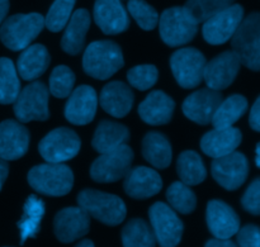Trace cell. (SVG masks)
Returning <instances> with one entry per match:
<instances>
[{"label":"cell","mask_w":260,"mask_h":247,"mask_svg":"<svg viewBox=\"0 0 260 247\" xmlns=\"http://www.w3.org/2000/svg\"><path fill=\"white\" fill-rule=\"evenodd\" d=\"M231 43L243 65L260 71V13H253L241 20Z\"/></svg>","instance_id":"6"},{"label":"cell","mask_w":260,"mask_h":247,"mask_svg":"<svg viewBox=\"0 0 260 247\" xmlns=\"http://www.w3.org/2000/svg\"><path fill=\"white\" fill-rule=\"evenodd\" d=\"M142 155L156 169H165L172 162V145L159 132H149L142 141Z\"/></svg>","instance_id":"28"},{"label":"cell","mask_w":260,"mask_h":247,"mask_svg":"<svg viewBox=\"0 0 260 247\" xmlns=\"http://www.w3.org/2000/svg\"><path fill=\"white\" fill-rule=\"evenodd\" d=\"M75 247H94V243L90 240H83L81 242H79Z\"/></svg>","instance_id":"46"},{"label":"cell","mask_w":260,"mask_h":247,"mask_svg":"<svg viewBox=\"0 0 260 247\" xmlns=\"http://www.w3.org/2000/svg\"><path fill=\"white\" fill-rule=\"evenodd\" d=\"M205 247H238L233 241L228 240H220V238H213L206 243Z\"/></svg>","instance_id":"43"},{"label":"cell","mask_w":260,"mask_h":247,"mask_svg":"<svg viewBox=\"0 0 260 247\" xmlns=\"http://www.w3.org/2000/svg\"><path fill=\"white\" fill-rule=\"evenodd\" d=\"M20 93V81L9 58H0V104H12Z\"/></svg>","instance_id":"33"},{"label":"cell","mask_w":260,"mask_h":247,"mask_svg":"<svg viewBox=\"0 0 260 247\" xmlns=\"http://www.w3.org/2000/svg\"><path fill=\"white\" fill-rule=\"evenodd\" d=\"M177 171L182 182L187 185H198L207 177V170L200 155L194 151H184L179 155Z\"/></svg>","instance_id":"31"},{"label":"cell","mask_w":260,"mask_h":247,"mask_svg":"<svg viewBox=\"0 0 260 247\" xmlns=\"http://www.w3.org/2000/svg\"><path fill=\"white\" fill-rule=\"evenodd\" d=\"M128 139L129 132L127 127L116 122L103 121L96 127L91 145L99 154H106L126 145Z\"/></svg>","instance_id":"27"},{"label":"cell","mask_w":260,"mask_h":247,"mask_svg":"<svg viewBox=\"0 0 260 247\" xmlns=\"http://www.w3.org/2000/svg\"><path fill=\"white\" fill-rule=\"evenodd\" d=\"M249 122H250L251 128L260 132V96L256 99V101L254 103L253 108H251Z\"/></svg>","instance_id":"42"},{"label":"cell","mask_w":260,"mask_h":247,"mask_svg":"<svg viewBox=\"0 0 260 247\" xmlns=\"http://www.w3.org/2000/svg\"><path fill=\"white\" fill-rule=\"evenodd\" d=\"M222 101V94L213 89H201L190 94L183 103V113L198 124L211 123L213 114Z\"/></svg>","instance_id":"17"},{"label":"cell","mask_w":260,"mask_h":247,"mask_svg":"<svg viewBox=\"0 0 260 247\" xmlns=\"http://www.w3.org/2000/svg\"><path fill=\"white\" fill-rule=\"evenodd\" d=\"M134 151L127 145L102 154L90 167V177L96 183H114L123 179L131 170Z\"/></svg>","instance_id":"7"},{"label":"cell","mask_w":260,"mask_h":247,"mask_svg":"<svg viewBox=\"0 0 260 247\" xmlns=\"http://www.w3.org/2000/svg\"><path fill=\"white\" fill-rule=\"evenodd\" d=\"M123 247H155L156 238L151 226L141 218L131 220L122 230Z\"/></svg>","instance_id":"32"},{"label":"cell","mask_w":260,"mask_h":247,"mask_svg":"<svg viewBox=\"0 0 260 247\" xmlns=\"http://www.w3.org/2000/svg\"><path fill=\"white\" fill-rule=\"evenodd\" d=\"M75 75L68 66H57L50 76V91L56 98H66L73 93Z\"/></svg>","instance_id":"38"},{"label":"cell","mask_w":260,"mask_h":247,"mask_svg":"<svg viewBox=\"0 0 260 247\" xmlns=\"http://www.w3.org/2000/svg\"><path fill=\"white\" fill-rule=\"evenodd\" d=\"M244 17L241 5L233 4L222 12L207 19L203 24L202 33L205 40L211 45H222L235 34Z\"/></svg>","instance_id":"12"},{"label":"cell","mask_w":260,"mask_h":247,"mask_svg":"<svg viewBox=\"0 0 260 247\" xmlns=\"http://www.w3.org/2000/svg\"><path fill=\"white\" fill-rule=\"evenodd\" d=\"M94 19L106 34H118L129 25L128 14L121 0H95Z\"/></svg>","instance_id":"20"},{"label":"cell","mask_w":260,"mask_h":247,"mask_svg":"<svg viewBox=\"0 0 260 247\" xmlns=\"http://www.w3.org/2000/svg\"><path fill=\"white\" fill-rule=\"evenodd\" d=\"M81 142L78 134L62 127L51 131L47 136L41 139L38 151L47 162L62 164L68 160L74 159L80 151Z\"/></svg>","instance_id":"9"},{"label":"cell","mask_w":260,"mask_h":247,"mask_svg":"<svg viewBox=\"0 0 260 247\" xmlns=\"http://www.w3.org/2000/svg\"><path fill=\"white\" fill-rule=\"evenodd\" d=\"M157 68L154 65L135 66L127 73L128 83L139 90H147L157 81Z\"/></svg>","instance_id":"39"},{"label":"cell","mask_w":260,"mask_h":247,"mask_svg":"<svg viewBox=\"0 0 260 247\" xmlns=\"http://www.w3.org/2000/svg\"><path fill=\"white\" fill-rule=\"evenodd\" d=\"M90 27V15L88 10L78 9L73 13L66 24L65 33L61 40V47L69 55H78L83 51L86 33Z\"/></svg>","instance_id":"25"},{"label":"cell","mask_w":260,"mask_h":247,"mask_svg":"<svg viewBox=\"0 0 260 247\" xmlns=\"http://www.w3.org/2000/svg\"><path fill=\"white\" fill-rule=\"evenodd\" d=\"M98 95L95 90L89 85H81L69 95L65 107V117L70 123L84 126L94 119Z\"/></svg>","instance_id":"16"},{"label":"cell","mask_w":260,"mask_h":247,"mask_svg":"<svg viewBox=\"0 0 260 247\" xmlns=\"http://www.w3.org/2000/svg\"><path fill=\"white\" fill-rule=\"evenodd\" d=\"M150 223L160 247H177L182 241L183 222L168 204L155 203L149 210Z\"/></svg>","instance_id":"10"},{"label":"cell","mask_w":260,"mask_h":247,"mask_svg":"<svg viewBox=\"0 0 260 247\" xmlns=\"http://www.w3.org/2000/svg\"><path fill=\"white\" fill-rule=\"evenodd\" d=\"M175 103L164 91H152L139 107V114L144 122L151 126L167 124L174 113Z\"/></svg>","instance_id":"24"},{"label":"cell","mask_w":260,"mask_h":247,"mask_svg":"<svg viewBox=\"0 0 260 247\" xmlns=\"http://www.w3.org/2000/svg\"><path fill=\"white\" fill-rule=\"evenodd\" d=\"M212 177L218 184L228 190H235L245 183L249 172L246 157L240 152H231L217 157L212 162Z\"/></svg>","instance_id":"13"},{"label":"cell","mask_w":260,"mask_h":247,"mask_svg":"<svg viewBox=\"0 0 260 247\" xmlns=\"http://www.w3.org/2000/svg\"><path fill=\"white\" fill-rule=\"evenodd\" d=\"M248 109V100L243 95H233L221 101L211 123L215 128H229L243 117Z\"/></svg>","instance_id":"30"},{"label":"cell","mask_w":260,"mask_h":247,"mask_svg":"<svg viewBox=\"0 0 260 247\" xmlns=\"http://www.w3.org/2000/svg\"><path fill=\"white\" fill-rule=\"evenodd\" d=\"M28 183L36 192L50 197H63L73 189L74 175L63 164L37 165L28 172Z\"/></svg>","instance_id":"3"},{"label":"cell","mask_w":260,"mask_h":247,"mask_svg":"<svg viewBox=\"0 0 260 247\" xmlns=\"http://www.w3.org/2000/svg\"><path fill=\"white\" fill-rule=\"evenodd\" d=\"M134 100L135 95L132 90L122 81H112L107 84L99 98L102 108L116 118L126 117L131 111Z\"/></svg>","instance_id":"22"},{"label":"cell","mask_w":260,"mask_h":247,"mask_svg":"<svg viewBox=\"0 0 260 247\" xmlns=\"http://www.w3.org/2000/svg\"><path fill=\"white\" fill-rule=\"evenodd\" d=\"M241 132L238 128H215L201 139V149L207 156L217 159L231 154L241 142Z\"/></svg>","instance_id":"23"},{"label":"cell","mask_w":260,"mask_h":247,"mask_svg":"<svg viewBox=\"0 0 260 247\" xmlns=\"http://www.w3.org/2000/svg\"><path fill=\"white\" fill-rule=\"evenodd\" d=\"M76 0H55L45 18V25L51 32H60L73 15Z\"/></svg>","instance_id":"36"},{"label":"cell","mask_w":260,"mask_h":247,"mask_svg":"<svg viewBox=\"0 0 260 247\" xmlns=\"http://www.w3.org/2000/svg\"><path fill=\"white\" fill-rule=\"evenodd\" d=\"M79 207L107 226H118L126 218V204L119 197L94 189H85L78 195Z\"/></svg>","instance_id":"4"},{"label":"cell","mask_w":260,"mask_h":247,"mask_svg":"<svg viewBox=\"0 0 260 247\" xmlns=\"http://www.w3.org/2000/svg\"><path fill=\"white\" fill-rule=\"evenodd\" d=\"M244 209L254 216H260V178L254 180L241 199Z\"/></svg>","instance_id":"40"},{"label":"cell","mask_w":260,"mask_h":247,"mask_svg":"<svg viewBox=\"0 0 260 247\" xmlns=\"http://www.w3.org/2000/svg\"><path fill=\"white\" fill-rule=\"evenodd\" d=\"M161 40L170 47H178L190 42L198 32V23L184 7L164 10L159 18Z\"/></svg>","instance_id":"5"},{"label":"cell","mask_w":260,"mask_h":247,"mask_svg":"<svg viewBox=\"0 0 260 247\" xmlns=\"http://www.w3.org/2000/svg\"><path fill=\"white\" fill-rule=\"evenodd\" d=\"M8 10H9V2L8 0H0V24L4 22Z\"/></svg>","instance_id":"45"},{"label":"cell","mask_w":260,"mask_h":247,"mask_svg":"<svg viewBox=\"0 0 260 247\" xmlns=\"http://www.w3.org/2000/svg\"><path fill=\"white\" fill-rule=\"evenodd\" d=\"M29 146V132L23 124L8 119L0 123V159H20Z\"/></svg>","instance_id":"19"},{"label":"cell","mask_w":260,"mask_h":247,"mask_svg":"<svg viewBox=\"0 0 260 247\" xmlns=\"http://www.w3.org/2000/svg\"><path fill=\"white\" fill-rule=\"evenodd\" d=\"M45 203L38 199L36 195H30L25 200L23 208V216L18 223L20 233V245L25 242L28 238H33L40 232L41 221L45 216Z\"/></svg>","instance_id":"29"},{"label":"cell","mask_w":260,"mask_h":247,"mask_svg":"<svg viewBox=\"0 0 260 247\" xmlns=\"http://www.w3.org/2000/svg\"><path fill=\"white\" fill-rule=\"evenodd\" d=\"M14 113L18 121H46L48 112V89L42 81H35L25 86L14 101Z\"/></svg>","instance_id":"8"},{"label":"cell","mask_w":260,"mask_h":247,"mask_svg":"<svg viewBox=\"0 0 260 247\" xmlns=\"http://www.w3.org/2000/svg\"><path fill=\"white\" fill-rule=\"evenodd\" d=\"M90 216L81 207L63 208L53 220V230L58 241L70 243L89 232Z\"/></svg>","instance_id":"14"},{"label":"cell","mask_w":260,"mask_h":247,"mask_svg":"<svg viewBox=\"0 0 260 247\" xmlns=\"http://www.w3.org/2000/svg\"><path fill=\"white\" fill-rule=\"evenodd\" d=\"M255 162L256 166L260 167V144L256 146V156H255Z\"/></svg>","instance_id":"47"},{"label":"cell","mask_w":260,"mask_h":247,"mask_svg":"<svg viewBox=\"0 0 260 247\" xmlns=\"http://www.w3.org/2000/svg\"><path fill=\"white\" fill-rule=\"evenodd\" d=\"M240 58L234 51H226L206 63L203 80L213 90H222L235 80L240 68Z\"/></svg>","instance_id":"15"},{"label":"cell","mask_w":260,"mask_h":247,"mask_svg":"<svg viewBox=\"0 0 260 247\" xmlns=\"http://www.w3.org/2000/svg\"><path fill=\"white\" fill-rule=\"evenodd\" d=\"M207 63L202 52L192 47L182 48L173 53L170 66L175 80L182 88H196L203 80L205 66Z\"/></svg>","instance_id":"11"},{"label":"cell","mask_w":260,"mask_h":247,"mask_svg":"<svg viewBox=\"0 0 260 247\" xmlns=\"http://www.w3.org/2000/svg\"><path fill=\"white\" fill-rule=\"evenodd\" d=\"M8 174H9V166H8V162L5 160L0 159V190H2L3 184L7 180Z\"/></svg>","instance_id":"44"},{"label":"cell","mask_w":260,"mask_h":247,"mask_svg":"<svg viewBox=\"0 0 260 247\" xmlns=\"http://www.w3.org/2000/svg\"><path fill=\"white\" fill-rule=\"evenodd\" d=\"M127 9L142 29L151 30L159 24V14L145 0H128Z\"/></svg>","instance_id":"37"},{"label":"cell","mask_w":260,"mask_h":247,"mask_svg":"<svg viewBox=\"0 0 260 247\" xmlns=\"http://www.w3.org/2000/svg\"><path fill=\"white\" fill-rule=\"evenodd\" d=\"M238 243L240 247H260V227L248 225L239 230Z\"/></svg>","instance_id":"41"},{"label":"cell","mask_w":260,"mask_h":247,"mask_svg":"<svg viewBox=\"0 0 260 247\" xmlns=\"http://www.w3.org/2000/svg\"><path fill=\"white\" fill-rule=\"evenodd\" d=\"M234 2L235 0H187L184 8L200 24L231 7Z\"/></svg>","instance_id":"35"},{"label":"cell","mask_w":260,"mask_h":247,"mask_svg":"<svg viewBox=\"0 0 260 247\" xmlns=\"http://www.w3.org/2000/svg\"><path fill=\"white\" fill-rule=\"evenodd\" d=\"M50 65V53L42 45H32L24 48L18 58V73L24 80L40 78Z\"/></svg>","instance_id":"26"},{"label":"cell","mask_w":260,"mask_h":247,"mask_svg":"<svg viewBox=\"0 0 260 247\" xmlns=\"http://www.w3.org/2000/svg\"><path fill=\"white\" fill-rule=\"evenodd\" d=\"M124 192L135 199H147L161 190L162 180L155 170L146 166H137L124 177Z\"/></svg>","instance_id":"21"},{"label":"cell","mask_w":260,"mask_h":247,"mask_svg":"<svg viewBox=\"0 0 260 247\" xmlns=\"http://www.w3.org/2000/svg\"><path fill=\"white\" fill-rule=\"evenodd\" d=\"M43 27L45 18L38 13L12 15L0 27V40L9 50H24L38 37Z\"/></svg>","instance_id":"2"},{"label":"cell","mask_w":260,"mask_h":247,"mask_svg":"<svg viewBox=\"0 0 260 247\" xmlns=\"http://www.w3.org/2000/svg\"><path fill=\"white\" fill-rule=\"evenodd\" d=\"M123 63L121 47L112 41H95L90 43L83 56L84 71L99 80L111 78Z\"/></svg>","instance_id":"1"},{"label":"cell","mask_w":260,"mask_h":247,"mask_svg":"<svg viewBox=\"0 0 260 247\" xmlns=\"http://www.w3.org/2000/svg\"><path fill=\"white\" fill-rule=\"evenodd\" d=\"M167 199L172 208L182 215H189L196 209L197 198L189 188L183 182H175L168 188Z\"/></svg>","instance_id":"34"},{"label":"cell","mask_w":260,"mask_h":247,"mask_svg":"<svg viewBox=\"0 0 260 247\" xmlns=\"http://www.w3.org/2000/svg\"><path fill=\"white\" fill-rule=\"evenodd\" d=\"M207 226L215 238L228 240L240 230V220L235 210L221 200H211L207 205Z\"/></svg>","instance_id":"18"}]
</instances>
